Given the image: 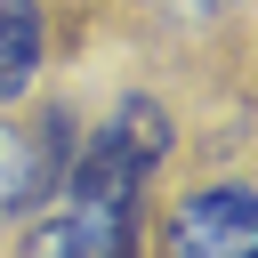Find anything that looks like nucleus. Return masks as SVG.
I'll list each match as a JSON object with an SVG mask.
<instances>
[{"instance_id": "nucleus-1", "label": "nucleus", "mask_w": 258, "mask_h": 258, "mask_svg": "<svg viewBox=\"0 0 258 258\" xmlns=\"http://www.w3.org/2000/svg\"><path fill=\"white\" fill-rule=\"evenodd\" d=\"M161 153H169V113L153 97H121L113 121L89 129L64 153L56 185L32 202L16 258H137Z\"/></svg>"}, {"instance_id": "nucleus-2", "label": "nucleus", "mask_w": 258, "mask_h": 258, "mask_svg": "<svg viewBox=\"0 0 258 258\" xmlns=\"http://www.w3.org/2000/svg\"><path fill=\"white\" fill-rule=\"evenodd\" d=\"M161 258H258V202L242 177L185 185L161 218Z\"/></svg>"}, {"instance_id": "nucleus-3", "label": "nucleus", "mask_w": 258, "mask_h": 258, "mask_svg": "<svg viewBox=\"0 0 258 258\" xmlns=\"http://www.w3.org/2000/svg\"><path fill=\"white\" fill-rule=\"evenodd\" d=\"M64 153H73V145L56 137V121H16V113H0V234L32 218V202L56 185Z\"/></svg>"}, {"instance_id": "nucleus-4", "label": "nucleus", "mask_w": 258, "mask_h": 258, "mask_svg": "<svg viewBox=\"0 0 258 258\" xmlns=\"http://www.w3.org/2000/svg\"><path fill=\"white\" fill-rule=\"evenodd\" d=\"M40 56H48V16H40V0H0V113L40 81Z\"/></svg>"}, {"instance_id": "nucleus-5", "label": "nucleus", "mask_w": 258, "mask_h": 258, "mask_svg": "<svg viewBox=\"0 0 258 258\" xmlns=\"http://www.w3.org/2000/svg\"><path fill=\"white\" fill-rule=\"evenodd\" d=\"M161 8H177V16H202V24H210V16H234L242 0H161Z\"/></svg>"}]
</instances>
